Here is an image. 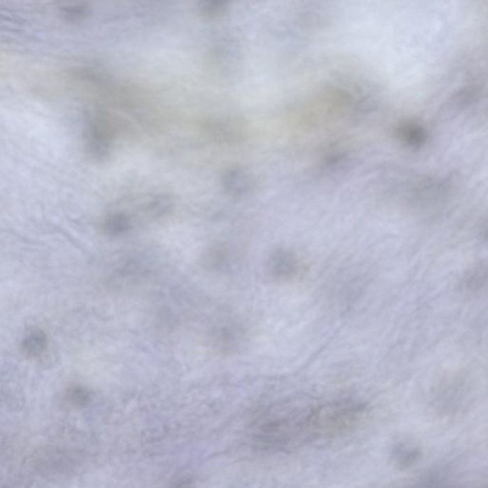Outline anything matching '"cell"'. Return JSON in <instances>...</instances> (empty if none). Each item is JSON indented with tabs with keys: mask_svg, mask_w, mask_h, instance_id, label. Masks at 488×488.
<instances>
[{
	"mask_svg": "<svg viewBox=\"0 0 488 488\" xmlns=\"http://www.w3.org/2000/svg\"><path fill=\"white\" fill-rule=\"evenodd\" d=\"M366 416V408L351 401L269 414L254 422L251 439L262 450H299L345 437L361 426Z\"/></svg>",
	"mask_w": 488,
	"mask_h": 488,
	"instance_id": "1",
	"label": "cell"
},
{
	"mask_svg": "<svg viewBox=\"0 0 488 488\" xmlns=\"http://www.w3.org/2000/svg\"><path fill=\"white\" fill-rule=\"evenodd\" d=\"M86 140L89 153L94 159H102L108 156L112 149V130L105 117L96 115L89 117Z\"/></svg>",
	"mask_w": 488,
	"mask_h": 488,
	"instance_id": "2",
	"label": "cell"
},
{
	"mask_svg": "<svg viewBox=\"0 0 488 488\" xmlns=\"http://www.w3.org/2000/svg\"><path fill=\"white\" fill-rule=\"evenodd\" d=\"M268 272L274 279H292L300 272V262L293 254L280 250L270 258Z\"/></svg>",
	"mask_w": 488,
	"mask_h": 488,
	"instance_id": "3",
	"label": "cell"
},
{
	"mask_svg": "<svg viewBox=\"0 0 488 488\" xmlns=\"http://www.w3.org/2000/svg\"><path fill=\"white\" fill-rule=\"evenodd\" d=\"M48 347V338L41 330H31L23 338L20 343V350L23 356L28 359H36L46 352Z\"/></svg>",
	"mask_w": 488,
	"mask_h": 488,
	"instance_id": "4",
	"label": "cell"
},
{
	"mask_svg": "<svg viewBox=\"0 0 488 488\" xmlns=\"http://www.w3.org/2000/svg\"><path fill=\"white\" fill-rule=\"evenodd\" d=\"M134 220L129 214L125 212H115L105 217L102 228L104 233L111 237H120L132 230Z\"/></svg>",
	"mask_w": 488,
	"mask_h": 488,
	"instance_id": "5",
	"label": "cell"
},
{
	"mask_svg": "<svg viewBox=\"0 0 488 488\" xmlns=\"http://www.w3.org/2000/svg\"><path fill=\"white\" fill-rule=\"evenodd\" d=\"M487 272L484 267H475L472 271H469L466 275L464 285L469 290H478L487 282Z\"/></svg>",
	"mask_w": 488,
	"mask_h": 488,
	"instance_id": "6",
	"label": "cell"
},
{
	"mask_svg": "<svg viewBox=\"0 0 488 488\" xmlns=\"http://www.w3.org/2000/svg\"><path fill=\"white\" fill-rule=\"evenodd\" d=\"M88 8L80 6V5H73V6L64 7L62 9L63 15L70 21L82 20L88 15Z\"/></svg>",
	"mask_w": 488,
	"mask_h": 488,
	"instance_id": "7",
	"label": "cell"
},
{
	"mask_svg": "<svg viewBox=\"0 0 488 488\" xmlns=\"http://www.w3.org/2000/svg\"><path fill=\"white\" fill-rule=\"evenodd\" d=\"M485 238H488V228L487 231H485Z\"/></svg>",
	"mask_w": 488,
	"mask_h": 488,
	"instance_id": "8",
	"label": "cell"
}]
</instances>
